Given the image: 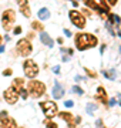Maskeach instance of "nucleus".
<instances>
[{
  "label": "nucleus",
  "mask_w": 121,
  "mask_h": 128,
  "mask_svg": "<svg viewBox=\"0 0 121 128\" xmlns=\"http://www.w3.org/2000/svg\"><path fill=\"white\" fill-rule=\"evenodd\" d=\"M83 1H84V4H86L87 7H90V9H93V10L98 11V13H100V16H103V17L106 19V14H104L106 11L100 7V4H98L97 1H94V0H83Z\"/></svg>",
  "instance_id": "obj_12"
},
{
  "label": "nucleus",
  "mask_w": 121,
  "mask_h": 128,
  "mask_svg": "<svg viewBox=\"0 0 121 128\" xmlns=\"http://www.w3.org/2000/svg\"><path fill=\"white\" fill-rule=\"evenodd\" d=\"M58 117L61 118V120H64L67 124H68V127H76L77 124H80L81 123V118L80 117H74L71 113H67V111H63V113H60L58 114Z\"/></svg>",
  "instance_id": "obj_8"
},
{
  "label": "nucleus",
  "mask_w": 121,
  "mask_h": 128,
  "mask_svg": "<svg viewBox=\"0 0 121 128\" xmlns=\"http://www.w3.org/2000/svg\"><path fill=\"white\" fill-rule=\"evenodd\" d=\"M64 33L67 34V37H68V36H71V31H70V30H67V28H64Z\"/></svg>",
  "instance_id": "obj_30"
},
{
  "label": "nucleus",
  "mask_w": 121,
  "mask_h": 128,
  "mask_svg": "<svg viewBox=\"0 0 121 128\" xmlns=\"http://www.w3.org/2000/svg\"><path fill=\"white\" fill-rule=\"evenodd\" d=\"M84 70H86V73H87V74H88L90 77H93V78H94V77H97V74H96L94 71H91L90 68H84Z\"/></svg>",
  "instance_id": "obj_22"
},
{
  "label": "nucleus",
  "mask_w": 121,
  "mask_h": 128,
  "mask_svg": "<svg viewBox=\"0 0 121 128\" xmlns=\"http://www.w3.org/2000/svg\"><path fill=\"white\" fill-rule=\"evenodd\" d=\"M0 44H1V36H0Z\"/></svg>",
  "instance_id": "obj_34"
},
{
  "label": "nucleus",
  "mask_w": 121,
  "mask_h": 128,
  "mask_svg": "<svg viewBox=\"0 0 121 128\" xmlns=\"http://www.w3.org/2000/svg\"><path fill=\"white\" fill-rule=\"evenodd\" d=\"M73 91H74L76 94H83V90H81L80 87H77V85H74V87H73Z\"/></svg>",
  "instance_id": "obj_24"
},
{
  "label": "nucleus",
  "mask_w": 121,
  "mask_h": 128,
  "mask_svg": "<svg viewBox=\"0 0 121 128\" xmlns=\"http://www.w3.org/2000/svg\"><path fill=\"white\" fill-rule=\"evenodd\" d=\"M16 1H17V4L20 7V11L23 13V16L24 17H30L31 11H30V6H29L27 0H16Z\"/></svg>",
  "instance_id": "obj_13"
},
{
  "label": "nucleus",
  "mask_w": 121,
  "mask_h": 128,
  "mask_svg": "<svg viewBox=\"0 0 121 128\" xmlns=\"http://www.w3.org/2000/svg\"><path fill=\"white\" fill-rule=\"evenodd\" d=\"M74 43H76L77 50L83 51V50L96 47L98 44V40H97V37L94 34H90V33H78V34H76Z\"/></svg>",
  "instance_id": "obj_1"
},
{
  "label": "nucleus",
  "mask_w": 121,
  "mask_h": 128,
  "mask_svg": "<svg viewBox=\"0 0 121 128\" xmlns=\"http://www.w3.org/2000/svg\"><path fill=\"white\" fill-rule=\"evenodd\" d=\"M3 51H4V47H3V46H0V53H3Z\"/></svg>",
  "instance_id": "obj_33"
},
{
  "label": "nucleus",
  "mask_w": 121,
  "mask_h": 128,
  "mask_svg": "<svg viewBox=\"0 0 121 128\" xmlns=\"http://www.w3.org/2000/svg\"><path fill=\"white\" fill-rule=\"evenodd\" d=\"M0 127H3V128H7V127L16 128L17 127V124H16V121H14L11 117L7 115L6 111H1V113H0Z\"/></svg>",
  "instance_id": "obj_10"
},
{
  "label": "nucleus",
  "mask_w": 121,
  "mask_h": 128,
  "mask_svg": "<svg viewBox=\"0 0 121 128\" xmlns=\"http://www.w3.org/2000/svg\"><path fill=\"white\" fill-rule=\"evenodd\" d=\"M27 38H29V40H30V38H34V33H29V34H27Z\"/></svg>",
  "instance_id": "obj_29"
},
{
  "label": "nucleus",
  "mask_w": 121,
  "mask_h": 128,
  "mask_svg": "<svg viewBox=\"0 0 121 128\" xmlns=\"http://www.w3.org/2000/svg\"><path fill=\"white\" fill-rule=\"evenodd\" d=\"M14 21H16V13H14V10H11V9L4 10L3 14H1V24H3V28H4L6 31H10L11 27H13V24H14Z\"/></svg>",
  "instance_id": "obj_3"
},
{
  "label": "nucleus",
  "mask_w": 121,
  "mask_h": 128,
  "mask_svg": "<svg viewBox=\"0 0 121 128\" xmlns=\"http://www.w3.org/2000/svg\"><path fill=\"white\" fill-rule=\"evenodd\" d=\"M114 104H116V98H113V100L110 101V105H114Z\"/></svg>",
  "instance_id": "obj_32"
},
{
  "label": "nucleus",
  "mask_w": 121,
  "mask_h": 128,
  "mask_svg": "<svg viewBox=\"0 0 121 128\" xmlns=\"http://www.w3.org/2000/svg\"><path fill=\"white\" fill-rule=\"evenodd\" d=\"M96 108H97V105H94V104H88V105H87V111H88V113H91V111L96 110Z\"/></svg>",
  "instance_id": "obj_25"
},
{
  "label": "nucleus",
  "mask_w": 121,
  "mask_h": 128,
  "mask_svg": "<svg viewBox=\"0 0 121 128\" xmlns=\"http://www.w3.org/2000/svg\"><path fill=\"white\" fill-rule=\"evenodd\" d=\"M31 28H33V30H37V31H43V30H44V26H43L40 21H33V23H31Z\"/></svg>",
  "instance_id": "obj_19"
},
{
  "label": "nucleus",
  "mask_w": 121,
  "mask_h": 128,
  "mask_svg": "<svg viewBox=\"0 0 121 128\" xmlns=\"http://www.w3.org/2000/svg\"><path fill=\"white\" fill-rule=\"evenodd\" d=\"M39 17H40L41 20H47V19L50 17L48 10H47V9H40V11H39Z\"/></svg>",
  "instance_id": "obj_17"
},
{
  "label": "nucleus",
  "mask_w": 121,
  "mask_h": 128,
  "mask_svg": "<svg viewBox=\"0 0 121 128\" xmlns=\"http://www.w3.org/2000/svg\"><path fill=\"white\" fill-rule=\"evenodd\" d=\"M97 100L101 101L103 104H107L108 103V97H107V93L103 87H98L97 88Z\"/></svg>",
  "instance_id": "obj_14"
},
{
  "label": "nucleus",
  "mask_w": 121,
  "mask_h": 128,
  "mask_svg": "<svg viewBox=\"0 0 121 128\" xmlns=\"http://www.w3.org/2000/svg\"><path fill=\"white\" fill-rule=\"evenodd\" d=\"M120 105H121V103H120Z\"/></svg>",
  "instance_id": "obj_35"
},
{
  "label": "nucleus",
  "mask_w": 121,
  "mask_h": 128,
  "mask_svg": "<svg viewBox=\"0 0 121 128\" xmlns=\"http://www.w3.org/2000/svg\"><path fill=\"white\" fill-rule=\"evenodd\" d=\"M63 95H64L63 87H61L58 83H56V84H54V88H53V97H54L56 100H58V98H61Z\"/></svg>",
  "instance_id": "obj_15"
},
{
  "label": "nucleus",
  "mask_w": 121,
  "mask_h": 128,
  "mask_svg": "<svg viewBox=\"0 0 121 128\" xmlns=\"http://www.w3.org/2000/svg\"><path fill=\"white\" fill-rule=\"evenodd\" d=\"M44 124H46V125H47V127H50V128H57V127H58V125H57V124H56V123H53V121H50V120H48V118H47V121H46V123H44Z\"/></svg>",
  "instance_id": "obj_21"
},
{
  "label": "nucleus",
  "mask_w": 121,
  "mask_h": 128,
  "mask_svg": "<svg viewBox=\"0 0 121 128\" xmlns=\"http://www.w3.org/2000/svg\"><path fill=\"white\" fill-rule=\"evenodd\" d=\"M40 40H41V43H43L44 46H47V47H53V46H54L53 38H51L47 33H43V34H41V37H40Z\"/></svg>",
  "instance_id": "obj_16"
},
{
  "label": "nucleus",
  "mask_w": 121,
  "mask_h": 128,
  "mask_svg": "<svg viewBox=\"0 0 121 128\" xmlns=\"http://www.w3.org/2000/svg\"><path fill=\"white\" fill-rule=\"evenodd\" d=\"M64 105H66V107H73V105H74V103H73L71 100H67V101L64 103Z\"/></svg>",
  "instance_id": "obj_26"
},
{
  "label": "nucleus",
  "mask_w": 121,
  "mask_h": 128,
  "mask_svg": "<svg viewBox=\"0 0 121 128\" xmlns=\"http://www.w3.org/2000/svg\"><path fill=\"white\" fill-rule=\"evenodd\" d=\"M68 16H70L71 23L77 28H84L86 27V17L83 16V13H80L77 10H71V11H68Z\"/></svg>",
  "instance_id": "obj_6"
},
{
  "label": "nucleus",
  "mask_w": 121,
  "mask_h": 128,
  "mask_svg": "<svg viewBox=\"0 0 121 128\" xmlns=\"http://www.w3.org/2000/svg\"><path fill=\"white\" fill-rule=\"evenodd\" d=\"M98 4H100V7H101L106 13H110V4H108V1H106V0H98Z\"/></svg>",
  "instance_id": "obj_18"
},
{
  "label": "nucleus",
  "mask_w": 121,
  "mask_h": 128,
  "mask_svg": "<svg viewBox=\"0 0 121 128\" xmlns=\"http://www.w3.org/2000/svg\"><path fill=\"white\" fill-rule=\"evenodd\" d=\"M11 74H13V70H11V68H7V70H4V71H3V76H4V77L11 76Z\"/></svg>",
  "instance_id": "obj_23"
},
{
  "label": "nucleus",
  "mask_w": 121,
  "mask_h": 128,
  "mask_svg": "<svg viewBox=\"0 0 121 128\" xmlns=\"http://www.w3.org/2000/svg\"><path fill=\"white\" fill-rule=\"evenodd\" d=\"M31 51H33V46H31V43H30L29 38H21V40L17 41V53H19L21 57L30 56Z\"/></svg>",
  "instance_id": "obj_5"
},
{
  "label": "nucleus",
  "mask_w": 121,
  "mask_h": 128,
  "mask_svg": "<svg viewBox=\"0 0 121 128\" xmlns=\"http://www.w3.org/2000/svg\"><path fill=\"white\" fill-rule=\"evenodd\" d=\"M23 68H24L26 77H29V78H34V77L39 74V67H37V64H36L33 60H26Z\"/></svg>",
  "instance_id": "obj_7"
},
{
  "label": "nucleus",
  "mask_w": 121,
  "mask_h": 128,
  "mask_svg": "<svg viewBox=\"0 0 121 128\" xmlns=\"http://www.w3.org/2000/svg\"><path fill=\"white\" fill-rule=\"evenodd\" d=\"M11 88H13L17 94H20L23 98H27V97H29L27 91L24 90V80H23V78H14V80H13V84H11Z\"/></svg>",
  "instance_id": "obj_9"
},
{
  "label": "nucleus",
  "mask_w": 121,
  "mask_h": 128,
  "mask_svg": "<svg viewBox=\"0 0 121 128\" xmlns=\"http://www.w3.org/2000/svg\"><path fill=\"white\" fill-rule=\"evenodd\" d=\"M20 33H21V27H20V26L14 27V34H20Z\"/></svg>",
  "instance_id": "obj_27"
},
{
  "label": "nucleus",
  "mask_w": 121,
  "mask_h": 128,
  "mask_svg": "<svg viewBox=\"0 0 121 128\" xmlns=\"http://www.w3.org/2000/svg\"><path fill=\"white\" fill-rule=\"evenodd\" d=\"M3 97H4V100H6V103L7 104H10V105H13V104H16L17 103V100H19V94L10 87V88H7L4 93H3Z\"/></svg>",
  "instance_id": "obj_11"
},
{
  "label": "nucleus",
  "mask_w": 121,
  "mask_h": 128,
  "mask_svg": "<svg viewBox=\"0 0 121 128\" xmlns=\"http://www.w3.org/2000/svg\"><path fill=\"white\" fill-rule=\"evenodd\" d=\"M40 108L43 110L46 118H48V120H51L53 117H56V114L58 113V107L53 101H43V103H40Z\"/></svg>",
  "instance_id": "obj_4"
},
{
  "label": "nucleus",
  "mask_w": 121,
  "mask_h": 128,
  "mask_svg": "<svg viewBox=\"0 0 121 128\" xmlns=\"http://www.w3.org/2000/svg\"><path fill=\"white\" fill-rule=\"evenodd\" d=\"M27 93L33 98H40L46 93V85H44V83L31 78V81H29V84H27Z\"/></svg>",
  "instance_id": "obj_2"
},
{
  "label": "nucleus",
  "mask_w": 121,
  "mask_h": 128,
  "mask_svg": "<svg viewBox=\"0 0 121 128\" xmlns=\"http://www.w3.org/2000/svg\"><path fill=\"white\" fill-rule=\"evenodd\" d=\"M104 73V76L107 77V78H110V80H114L116 78V73L114 71H103Z\"/></svg>",
  "instance_id": "obj_20"
},
{
  "label": "nucleus",
  "mask_w": 121,
  "mask_h": 128,
  "mask_svg": "<svg viewBox=\"0 0 121 128\" xmlns=\"http://www.w3.org/2000/svg\"><path fill=\"white\" fill-rule=\"evenodd\" d=\"M54 73H57V74L60 73V67H58V66H57V67H54Z\"/></svg>",
  "instance_id": "obj_31"
},
{
  "label": "nucleus",
  "mask_w": 121,
  "mask_h": 128,
  "mask_svg": "<svg viewBox=\"0 0 121 128\" xmlns=\"http://www.w3.org/2000/svg\"><path fill=\"white\" fill-rule=\"evenodd\" d=\"M107 1H108V4H110V6H116L118 0H107Z\"/></svg>",
  "instance_id": "obj_28"
}]
</instances>
